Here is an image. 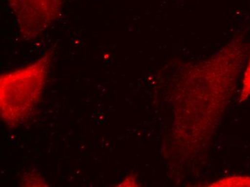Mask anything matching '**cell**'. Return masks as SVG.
Wrapping results in <instances>:
<instances>
[{"mask_svg": "<svg viewBox=\"0 0 250 187\" xmlns=\"http://www.w3.org/2000/svg\"><path fill=\"white\" fill-rule=\"evenodd\" d=\"M208 187H250V176H234L224 178L213 182Z\"/></svg>", "mask_w": 250, "mask_h": 187, "instance_id": "cell-3", "label": "cell"}, {"mask_svg": "<svg viewBox=\"0 0 250 187\" xmlns=\"http://www.w3.org/2000/svg\"><path fill=\"white\" fill-rule=\"evenodd\" d=\"M22 187H48L45 179L37 173H28L25 174L21 182Z\"/></svg>", "mask_w": 250, "mask_h": 187, "instance_id": "cell-4", "label": "cell"}, {"mask_svg": "<svg viewBox=\"0 0 250 187\" xmlns=\"http://www.w3.org/2000/svg\"><path fill=\"white\" fill-rule=\"evenodd\" d=\"M21 36L27 40L42 36L60 17L62 0H6Z\"/></svg>", "mask_w": 250, "mask_h": 187, "instance_id": "cell-2", "label": "cell"}, {"mask_svg": "<svg viewBox=\"0 0 250 187\" xmlns=\"http://www.w3.org/2000/svg\"><path fill=\"white\" fill-rule=\"evenodd\" d=\"M51 60L48 53L27 66L1 74L0 111L7 125L18 127L31 116L43 93Z\"/></svg>", "mask_w": 250, "mask_h": 187, "instance_id": "cell-1", "label": "cell"}, {"mask_svg": "<svg viewBox=\"0 0 250 187\" xmlns=\"http://www.w3.org/2000/svg\"><path fill=\"white\" fill-rule=\"evenodd\" d=\"M138 186V182H137L136 179L132 177V176H129V177L125 179L119 187H137Z\"/></svg>", "mask_w": 250, "mask_h": 187, "instance_id": "cell-6", "label": "cell"}, {"mask_svg": "<svg viewBox=\"0 0 250 187\" xmlns=\"http://www.w3.org/2000/svg\"><path fill=\"white\" fill-rule=\"evenodd\" d=\"M250 97V59L245 71L242 79V90H241L239 103H243Z\"/></svg>", "mask_w": 250, "mask_h": 187, "instance_id": "cell-5", "label": "cell"}]
</instances>
